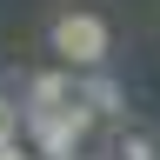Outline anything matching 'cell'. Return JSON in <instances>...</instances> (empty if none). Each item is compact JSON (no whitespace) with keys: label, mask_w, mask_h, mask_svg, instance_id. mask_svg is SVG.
Here are the masks:
<instances>
[{"label":"cell","mask_w":160,"mask_h":160,"mask_svg":"<svg viewBox=\"0 0 160 160\" xmlns=\"http://www.w3.org/2000/svg\"><path fill=\"white\" fill-rule=\"evenodd\" d=\"M13 133H20V100L0 93V140H13Z\"/></svg>","instance_id":"cell-6"},{"label":"cell","mask_w":160,"mask_h":160,"mask_svg":"<svg viewBox=\"0 0 160 160\" xmlns=\"http://www.w3.org/2000/svg\"><path fill=\"white\" fill-rule=\"evenodd\" d=\"M107 47H113V33H107V20H100V13L73 7V13L53 20V53H60V67H100Z\"/></svg>","instance_id":"cell-2"},{"label":"cell","mask_w":160,"mask_h":160,"mask_svg":"<svg viewBox=\"0 0 160 160\" xmlns=\"http://www.w3.org/2000/svg\"><path fill=\"white\" fill-rule=\"evenodd\" d=\"M80 87H87V107L100 127H113V120H127V93H120V80L113 73H100V67H80Z\"/></svg>","instance_id":"cell-4"},{"label":"cell","mask_w":160,"mask_h":160,"mask_svg":"<svg viewBox=\"0 0 160 160\" xmlns=\"http://www.w3.org/2000/svg\"><path fill=\"white\" fill-rule=\"evenodd\" d=\"M20 107H40V113H73V107H87L80 67H47V73H33V87H27Z\"/></svg>","instance_id":"cell-3"},{"label":"cell","mask_w":160,"mask_h":160,"mask_svg":"<svg viewBox=\"0 0 160 160\" xmlns=\"http://www.w3.org/2000/svg\"><path fill=\"white\" fill-rule=\"evenodd\" d=\"M107 133H113V140H107V153H113V160H160V133H153V127H140V120H113Z\"/></svg>","instance_id":"cell-5"},{"label":"cell","mask_w":160,"mask_h":160,"mask_svg":"<svg viewBox=\"0 0 160 160\" xmlns=\"http://www.w3.org/2000/svg\"><path fill=\"white\" fill-rule=\"evenodd\" d=\"M100 127L93 107H73V113H40V107H20V140L40 153V160H87V133Z\"/></svg>","instance_id":"cell-1"},{"label":"cell","mask_w":160,"mask_h":160,"mask_svg":"<svg viewBox=\"0 0 160 160\" xmlns=\"http://www.w3.org/2000/svg\"><path fill=\"white\" fill-rule=\"evenodd\" d=\"M0 160H40V153H33V147H27V140H20V133H13V140H0Z\"/></svg>","instance_id":"cell-7"}]
</instances>
